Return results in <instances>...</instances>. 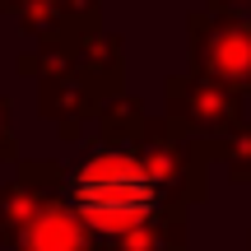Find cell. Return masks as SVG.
Here are the masks:
<instances>
[{
  "mask_svg": "<svg viewBox=\"0 0 251 251\" xmlns=\"http://www.w3.org/2000/svg\"><path fill=\"white\" fill-rule=\"evenodd\" d=\"M214 158V135L177 117H149L130 144L93 140L65 172V200L98 237V251H186V209L205 200V168Z\"/></svg>",
  "mask_w": 251,
  "mask_h": 251,
  "instance_id": "6da1fadb",
  "label": "cell"
},
{
  "mask_svg": "<svg viewBox=\"0 0 251 251\" xmlns=\"http://www.w3.org/2000/svg\"><path fill=\"white\" fill-rule=\"evenodd\" d=\"M121 93V37L98 33L75 61L51 65L37 75V107L65 140L84 130V121L98 117V107Z\"/></svg>",
  "mask_w": 251,
  "mask_h": 251,
  "instance_id": "7a4b0ae2",
  "label": "cell"
},
{
  "mask_svg": "<svg viewBox=\"0 0 251 251\" xmlns=\"http://www.w3.org/2000/svg\"><path fill=\"white\" fill-rule=\"evenodd\" d=\"M191 37V70L224 79L251 98V14H228V9H209V14L186 19Z\"/></svg>",
  "mask_w": 251,
  "mask_h": 251,
  "instance_id": "3957f363",
  "label": "cell"
},
{
  "mask_svg": "<svg viewBox=\"0 0 251 251\" xmlns=\"http://www.w3.org/2000/svg\"><path fill=\"white\" fill-rule=\"evenodd\" d=\"M168 117L186 121L200 135H214V140L233 135L247 121L242 117V93L228 89L224 79H209V75H196V70L168 79Z\"/></svg>",
  "mask_w": 251,
  "mask_h": 251,
  "instance_id": "277c9868",
  "label": "cell"
},
{
  "mask_svg": "<svg viewBox=\"0 0 251 251\" xmlns=\"http://www.w3.org/2000/svg\"><path fill=\"white\" fill-rule=\"evenodd\" d=\"M9 247L14 251H98V237L89 233V224L65 200V186H61V191H37L33 196V209L14 228Z\"/></svg>",
  "mask_w": 251,
  "mask_h": 251,
  "instance_id": "5b68a950",
  "label": "cell"
},
{
  "mask_svg": "<svg viewBox=\"0 0 251 251\" xmlns=\"http://www.w3.org/2000/svg\"><path fill=\"white\" fill-rule=\"evenodd\" d=\"M144 126H149V117H144V102L140 98L117 93V98H107L98 107V140L102 144H130V140L144 135Z\"/></svg>",
  "mask_w": 251,
  "mask_h": 251,
  "instance_id": "8992f818",
  "label": "cell"
},
{
  "mask_svg": "<svg viewBox=\"0 0 251 251\" xmlns=\"http://www.w3.org/2000/svg\"><path fill=\"white\" fill-rule=\"evenodd\" d=\"M219 163L228 168L237 186H251V121H242L233 135L219 140Z\"/></svg>",
  "mask_w": 251,
  "mask_h": 251,
  "instance_id": "52a82bcc",
  "label": "cell"
},
{
  "mask_svg": "<svg viewBox=\"0 0 251 251\" xmlns=\"http://www.w3.org/2000/svg\"><path fill=\"white\" fill-rule=\"evenodd\" d=\"M0 9H5V14H14L19 24H24L28 37H37V33H42V28L65 9V0H0Z\"/></svg>",
  "mask_w": 251,
  "mask_h": 251,
  "instance_id": "ba28073f",
  "label": "cell"
},
{
  "mask_svg": "<svg viewBox=\"0 0 251 251\" xmlns=\"http://www.w3.org/2000/svg\"><path fill=\"white\" fill-rule=\"evenodd\" d=\"M14 130H9V102H5V93H0V163H9L14 158Z\"/></svg>",
  "mask_w": 251,
  "mask_h": 251,
  "instance_id": "9c48e42d",
  "label": "cell"
},
{
  "mask_svg": "<svg viewBox=\"0 0 251 251\" xmlns=\"http://www.w3.org/2000/svg\"><path fill=\"white\" fill-rule=\"evenodd\" d=\"M214 9H228V14H247L251 0H214Z\"/></svg>",
  "mask_w": 251,
  "mask_h": 251,
  "instance_id": "30bf717a",
  "label": "cell"
},
{
  "mask_svg": "<svg viewBox=\"0 0 251 251\" xmlns=\"http://www.w3.org/2000/svg\"><path fill=\"white\" fill-rule=\"evenodd\" d=\"M247 251H251V233H247Z\"/></svg>",
  "mask_w": 251,
  "mask_h": 251,
  "instance_id": "8fae6325",
  "label": "cell"
}]
</instances>
